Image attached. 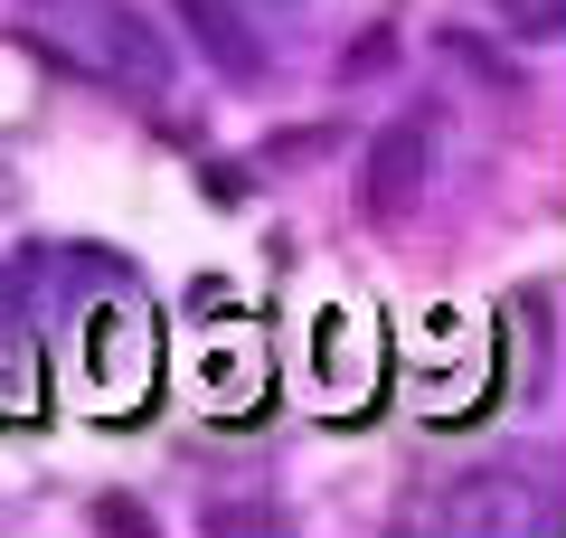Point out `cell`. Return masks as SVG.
Returning a JSON list of instances; mask_svg holds the SVG:
<instances>
[{"label":"cell","instance_id":"obj_6","mask_svg":"<svg viewBox=\"0 0 566 538\" xmlns=\"http://www.w3.org/2000/svg\"><path fill=\"white\" fill-rule=\"evenodd\" d=\"M208 529H218V538H255V529H283V510H274V500H218Z\"/></svg>","mask_w":566,"mask_h":538},{"label":"cell","instance_id":"obj_2","mask_svg":"<svg viewBox=\"0 0 566 538\" xmlns=\"http://www.w3.org/2000/svg\"><path fill=\"white\" fill-rule=\"evenodd\" d=\"M520 519H528V482L510 463H482V473L444 482V500H434V529H453V538H510Z\"/></svg>","mask_w":566,"mask_h":538},{"label":"cell","instance_id":"obj_3","mask_svg":"<svg viewBox=\"0 0 566 538\" xmlns=\"http://www.w3.org/2000/svg\"><path fill=\"white\" fill-rule=\"evenodd\" d=\"M170 10H180V20H189V39L208 48V66H218V76H237V85H255V76H264L255 20H245L237 0H170Z\"/></svg>","mask_w":566,"mask_h":538},{"label":"cell","instance_id":"obj_4","mask_svg":"<svg viewBox=\"0 0 566 538\" xmlns=\"http://www.w3.org/2000/svg\"><path fill=\"white\" fill-rule=\"evenodd\" d=\"M142 369H151V331H142V312H133V302L95 312V379H104V387L133 379V387H142Z\"/></svg>","mask_w":566,"mask_h":538},{"label":"cell","instance_id":"obj_8","mask_svg":"<svg viewBox=\"0 0 566 538\" xmlns=\"http://www.w3.org/2000/svg\"><path fill=\"white\" fill-rule=\"evenodd\" d=\"M95 519H104V529H151V510H142V500H104Z\"/></svg>","mask_w":566,"mask_h":538},{"label":"cell","instance_id":"obj_5","mask_svg":"<svg viewBox=\"0 0 566 538\" xmlns=\"http://www.w3.org/2000/svg\"><path fill=\"white\" fill-rule=\"evenodd\" d=\"M434 48H444V58L463 66V76H482V85H501V95H520V66H510L501 48H482L472 29H434Z\"/></svg>","mask_w":566,"mask_h":538},{"label":"cell","instance_id":"obj_1","mask_svg":"<svg viewBox=\"0 0 566 538\" xmlns=\"http://www.w3.org/2000/svg\"><path fill=\"white\" fill-rule=\"evenodd\" d=\"M424 189H434V123L387 114L378 133H368V152H359V208L378 227H397V218H416Z\"/></svg>","mask_w":566,"mask_h":538},{"label":"cell","instance_id":"obj_7","mask_svg":"<svg viewBox=\"0 0 566 538\" xmlns=\"http://www.w3.org/2000/svg\"><path fill=\"white\" fill-rule=\"evenodd\" d=\"M501 10H510L520 39H557V29H566V0H501Z\"/></svg>","mask_w":566,"mask_h":538}]
</instances>
